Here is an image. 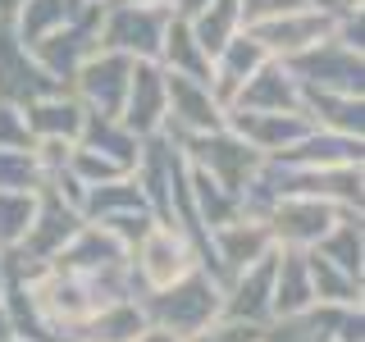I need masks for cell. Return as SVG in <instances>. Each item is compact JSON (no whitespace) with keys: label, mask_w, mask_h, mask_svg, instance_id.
<instances>
[{"label":"cell","mask_w":365,"mask_h":342,"mask_svg":"<svg viewBox=\"0 0 365 342\" xmlns=\"http://www.w3.org/2000/svg\"><path fill=\"white\" fill-rule=\"evenodd\" d=\"M19 5H23V0H0V23H14L19 19Z\"/></svg>","instance_id":"4316f807"},{"label":"cell","mask_w":365,"mask_h":342,"mask_svg":"<svg viewBox=\"0 0 365 342\" xmlns=\"http://www.w3.org/2000/svg\"><path fill=\"white\" fill-rule=\"evenodd\" d=\"M0 306H5V265H0Z\"/></svg>","instance_id":"f546056e"},{"label":"cell","mask_w":365,"mask_h":342,"mask_svg":"<svg viewBox=\"0 0 365 342\" xmlns=\"http://www.w3.org/2000/svg\"><path fill=\"white\" fill-rule=\"evenodd\" d=\"M83 119H87V110L78 105L68 91H64V96H46V100H37V105L23 110V123H28V133L41 137V142H73V146H78Z\"/></svg>","instance_id":"7c38bea8"},{"label":"cell","mask_w":365,"mask_h":342,"mask_svg":"<svg viewBox=\"0 0 365 342\" xmlns=\"http://www.w3.org/2000/svg\"><path fill=\"white\" fill-rule=\"evenodd\" d=\"M220 306H224L220 283H215L205 269H192V274H182L178 283H169L165 292L146 296L142 315H146V328L169 333L178 342H192L197 333H205V328L220 319Z\"/></svg>","instance_id":"6da1fadb"},{"label":"cell","mask_w":365,"mask_h":342,"mask_svg":"<svg viewBox=\"0 0 365 342\" xmlns=\"http://www.w3.org/2000/svg\"><path fill=\"white\" fill-rule=\"evenodd\" d=\"M315 256H324L334 269H342L347 279L361 283V224L351 219V214H342V219L329 228V237L315 247Z\"/></svg>","instance_id":"d6986e66"},{"label":"cell","mask_w":365,"mask_h":342,"mask_svg":"<svg viewBox=\"0 0 365 342\" xmlns=\"http://www.w3.org/2000/svg\"><path fill=\"white\" fill-rule=\"evenodd\" d=\"M160 55H165V73H178V78H192V83H205L210 87V60L201 55L197 37L182 19H169L165 28V41H160Z\"/></svg>","instance_id":"e0dca14e"},{"label":"cell","mask_w":365,"mask_h":342,"mask_svg":"<svg viewBox=\"0 0 365 342\" xmlns=\"http://www.w3.org/2000/svg\"><path fill=\"white\" fill-rule=\"evenodd\" d=\"M292 9H306V0H237V14L242 23H265V19H279V14H292Z\"/></svg>","instance_id":"603a6c76"},{"label":"cell","mask_w":365,"mask_h":342,"mask_svg":"<svg viewBox=\"0 0 365 342\" xmlns=\"http://www.w3.org/2000/svg\"><path fill=\"white\" fill-rule=\"evenodd\" d=\"M137 342H178V338H169V333H155V328H146V333L137 338Z\"/></svg>","instance_id":"f1b7e54d"},{"label":"cell","mask_w":365,"mask_h":342,"mask_svg":"<svg viewBox=\"0 0 365 342\" xmlns=\"http://www.w3.org/2000/svg\"><path fill=\"white\" fill-rule=\"evenodd\" d=\"M342 214L351 210H338V205L311 201V197H283L269 214V237L274 247H288V251H315Z\"/></svg>","instance_id":"277c9868"},{"label":"cell","mask_w":365,"mask_h":342,"mask_svg":"<svg viewBox=\"0 0 365 342\" xmlns=\"http://www.w3.org/2000/svg\"><path fill=\"white\" fill-rule=\"evenodd\" d=\"M78 228H83V214H78L73 205H64L60 192H46L37 201V214H32V228H28V237H23L19 256H32V260H41V265H51Z\"/></svg>","instance_id":"30bf717a"},{"label":"cell","mask_w":365,"mask_h":342,"mask_svg":"<svg viewBox=\"0 0 365 342\" xmlns=\"http://www.w3.org/2000/svg\"><path fill=\"white\" fill-rule=\"evenodd\" d=\"M83 14H87L83 0H23V5H19V19H14V37L23 46H37L41 37H51V32L78 23Z\"/></svg>","instance_id":"4fadbf2b"},{"label":"cell","mask_w":365,"mask_h":342,"mask_svg":"<svg viewBox=\"0 0 365 342\" xmlns=\"http://www.w3.org/2000/svg\"><path fill=\"white\" fill-rule=\"evenodd\" d=\"M197 269V251L187 247V237L169 224H151L137 242V279L146 283V296L165 292L169 283H178L182 274Z\"/></svg>","instance_id":"3957f363"},{"label":"cell","mask_w":365,"mask_h":342,"mask_svg":"<svg viewBox=\"0 0 365 342\" xmlns=\"http://www.w3.org/2000/svg\"><path fill=\"white\" fill-rule=\"evenodd\" d=\"M228 110H237V114H302V87L292 83V73L279 60H265L247 78V87L237 91V100Z\"/></svg>","instance_id":"9c48e42d"},{"label":"cell","mask_w":365,"mask_h":342,"mask_svg":"<svg viewBox=\"0 0 365 342\" xmlns=\"http://www.w3.org/2000/svg\"><path fill=\"white\" fill-rule=\"evenodd\" d=\"M41 169L32 151H0V192H37Z\"/></svg>","instance_id":"44dd1931"},{"label":"cell","mask_w":365,"mask_h":342,"mask_svg":"<svg viewBox=\"0 0 365 342\" xmlns=\"http://www.w3.org/2000/svg\"><path fill=\"white\" fill-rule=\"evenodd\" d=\"M0 151H32V133L23 123V110L5 105V100H0Z\"/></svg>","instance_id":"7402d4cb"},{"label":"cell","mask_w":365,"mask_h":342,"mask_svg":"<svg viewBox=\"0 0 365 342\" xmlns=\"http://www.w3.org/2000/svg\"><path fill=\"white\" fill-rule=\"evenodd\" d=\"M169 9H137V5H106L101 9V51L128 55V60H160V41L169 28Z\"/></svg>","instance_id":"7a4b0ae2"},{"label":"cell","mask_w":365,"mask_h":342,"mask_svg":"<svg viewBox=\"0 0 365 342\" xmlns=\"http://www.w3.org/2000/svg\"><path fill=\"white\" fill-rule=\"evenodd\" d=\"M37 214V192H0V247L19 251Z\"/></svg>","instance_id":"ffe728a7"},{"label":"cell","mask_w":365,"mask_h":342,"mask_svg":"<svg viewBox=\"0 0 365 342\" xmlns=\"http://www.w3.org/2000/svg\"><path fill=\"white\" fill-rule=\"evenodd\" d=\"M247 37L256 41L269 60H274V55H279V60H292V55H302V51H311V46L334 37V23H329L324 14H315V9H292V14L251 23Z\"/></svg>","instance_id":"8992f818"},{"label":"cell","mask_w":365,"mask_h":342,"mask_svg":"<svg viewBox=\"0 0 365 342\" xmlns=\"http://www.w3.org/2000/svg\"><path fill=\"white\" fill-rule=\"evenodd\" d=\"M205 5H210V0H174V9H169V14L182 19V23H192V19H197Z\"/></svg>","instance_id":"484cf974"},{"label":"cell","mask_w":365,"mask_h":342,"mask_svg":"<svg viewBox=\"0 0 365 342\" xmlns=\"http://www.w3.org/2000/svg\"><path fill=\"white\" fill-rule=\"evenodd\" d=\"M78 146L91 151V155L114 160L119 169H137V160H142V142H137V137L123 128L119 119H101V114H87V119H83Z\"/></svg>","instance_id":"5bb4252c"},{"label":"cell","mask_w":365,"mask_h":342,"mask_svg":"<svg viewBox=\"0 0 365 342\" xmlns=\"http://www.w3.org/2000/svg\"><path fill=\"white\" fill-rule=\"evenodd\" d=\"M119 123L137 142H151V137H160V128H165V68L155 60H133Z\"/></svg>","instance_id":"52a82bcc"},{"label":"cell","mask_w":365,"mask_h":342,"mask_svg":"<svg viewBox=\"0 0 365 342\" xmlns=\"http://www.w3.org/2000/svg\"><path fill=\"white\" fill-rule=\"evenodd\" d=\"M306 9H315V14H324L329 23H338L347 14H361V0H306Z\"/></svg>","instance_id":"d4e9b609"},{"label":"cell","mask_w":365,"mask_h":342,"mask_svg":"<svg viewBox=\"0 0 365 342\" xmlns=\"http://www.w3.org/2000/svg\"><path fill=\"white\" fill-rule=\"evenodd\" d=\"M0 342H19V338H14V324H9V311H5V306H0Z\"/></svg>","instance_id":"83f0119b"},{"label":"cell","mask_w":365,"mask_h":342,"mask_svg":"<svg viewBox=\"0 0 365 342\" xmlns=\"http://www.w3.org/2000/svg\"><path fill=\"white\" fill-rule=\"evenodd\" d=\"M274 315L279 319H297L315 306L311 292V274H306V251H288L279 247V265H274Z\"/></svg>","instance_id":"8fae6325"},{"label":"cell","mask_w":365,"mask_h":342,"mask_svg":"<svg viewBox=\"0 0 365 342\" xmlns=\"http://www.w3.org/2000/svg\"><path fill=\"white\" fill-rule=\"evenodd\" d=\"M146 333V315L137 301H114L106 311L73 324V342H137Z\"/></svg>","instance_id":"9a60e30c"},{"label":"cell","mask_w":365,"mask_h":342,"mask_svg":"<svg viewBox=\"0 0 365 342\" xmlns=\"http://www.w3.org/2000/svg\"><path fill=\"white\" fill-rule=\"evenodd\" d=\"M274 251V237H269V224H251V219H233L224 228L210 233V269L224 279V288L237 279L242 269H251L260 256Z\"/></svg>","instance_id":"ba28073f"},{"label":"cell","mask_w":365,"mask_h":342,"mask_svg":"<svg viewBox=\"0 0 365 342\" xmlns=\"http://www.w3.org/2000/svg\"><path fill=\"white\" fill-rule=\"evenodd\" d=\"M260 342H319V338L306 328V319L297 315V319H283L279 328H265V333H260Z\"/></svg>","instance_id":"cb8c5ba5"},{"label":"cell","mask_w":365,"mask_h":342,"mask_svg":"<svg viewBox=\"0 0 365 342\" xmlns=\"http://www.w3.org/2000/svg\"><path fill=\"white\" fill-rule=\"evenodd\" d=\"M237 23H242V14H237V0H210V5H205L201 14L187 23V28H192V37H197L201 55H205V60H215V55H220L224 46L237 37Z\"/></svg>","instance_id":"ac0fdd59"},{"label":"cell","mask_w":365,"mask_h":342,"mask_svg":"<svg viewBox=\"0 0 365 342\" xmlns=\"http://www.w3.org/2000/svg\"><path fill=\"white\" fill-rule=\"evenodd\" d=\"M128 73L133 60L128 55H114V51H96L91 60L78 68V105L87 114H101V119H119L123 114V96H128Z\"/></svg>","instance_id":"5b68a950"},{"label":"cell","mask_w":365,"mask_h":342,"mask_svg":"<svg viewBox=\"0 0 365 342\" xmlns=\"http://www.w3.org/2000/svg\"><path fill=\"white\" fill-rule=\"evenodd\" d=\"M302 119H324L329 133L338 137H361V96H342V91H315L302 87Z\"/></svg>","instance_id":"2e32d148"},{"label":"cell","mask_w":365,"mask_h":342,"mask_svg":"<svg viewBox=\"0 0 365 342\" xmlns=\"http://www.w3.org/2000/svg\"><path fill=\"white\" fill-rule=\"evenodd\" d=\"M83 5H101V9H106V5H110V0H83Z\"/></svg>","instance_id":"4dcf8cb0"}]
</instances>
